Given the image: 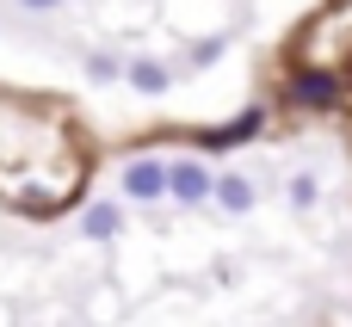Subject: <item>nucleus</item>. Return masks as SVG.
<instances>
[{
  "label": "nucleus",
  "instance_id": "obj_6",
  "mask_svg": "<svg viewBox=\"0 0 352 327\" xmlns=\"http://www.w3.org/2000/svg\"><path fill=\"white\" fill-rule=\"evenodd\" d=\"M124 80H130L142 99H161V93L173 87V68H167V62H155V56H136V62H124Z\"/></svg>",
  "mask_w": 352,
  "mask_h": 327
},
{
  "label": "nucleus",
  "instance_id": "obj_1",
  "mask_svg": "<svg viewBox=\"0 0 352 327\" xmlns=\"http://www.w3.org/2000/svg\"><path fill=\"white\" fill-rule=\"evenodd\" d=\"M340 99H346V80L328 62H303V68L285 74V105L291 111H334Z\"/></svg>",
  "mask_w": 352,
  "mask_h": 327
},
{
  "label": "nucleus",
  "instance_id": "obj_4",
  "mask_svg": "<svg viewBox=\"0 0 352 327\" xmlns=\"http://www.w3.org/2000/svg\"><path fill=\"white\" fill-rule=\"evenodd\" d=\"M167 167H173V161H161V155H130L124 173H118V192H124L130 204H161V198H167Z\"/></svg>",
  "mask_w": 352,
  "mask_h": 327
},
{
  "label": "nucleus",
  "instance_id": "obj_7",
  "mask_svg": "<svg viewBox=\"0 0 352 327\" xmlns=\"http://www.w3.org/2000/svg\"><path fill=\"white\" fill-rule=\"evenodd\" d=\"M118 229H124V210L118 204H105V198L87 204V216H80V235L87 241H118Z\"/></svg>",
  "mask_w": 352,
  "mask_h": 327
},
{
  "label": "nucleus",
  "instance_id": "obj_11",
  "mask_svg": "<svg viewBox=\"0 0 352 327\" xmlns=\"http://www.w3.org/2000/svg\"><path fill=\"white\" fill-rule=\"evenodd\" d=\"M25 12H56V6H68V0H19Z\"/></svg>",
  "mask_w": 352,
  "mask_h": 327
},
{
  "label": "nucleus",
  "instance_id": "obj_10",
  "mask_svg": "<svg viewBox=\"0 0 352 327\" xmlns=\"http://www.w3.org/2000/svg\"><path fill=\"white\" fill-rule=\"evenodd\" d=\"M223 49H229V37H198V43L186 49V62H192V68H210V62H217Z\"/></svg>",
  "mask_w": 352,
  "mask_h": 327
},
{
  "label": "nucleus",
  "instance_id": "obj_8",
  "mask_svg": "<svg viewBox=\"0 0 352 327\" xmlns=\"http://www.w3.org/2000/svg\"><path fill=\"white\" fill-rule=\"evenodd\" d=\"M285 198H291V210H316V204H322V179H316V173H291Z\"/></svg>",
  "mask_w": 352,
  "mask_h": 327
},
{
  "label": "nucleus",
  "instance_id": "obj_9",
  "mask_svg": "<svg viewBox=\"0 0 352 327\" xmlns=\"http://www.w3.org/2000/svg\"><path fill=\"white\" fill-rule=\"evenodd\" d=\"M87 80H93V87L124 80V62H118V56H105V49H93V56H87Z\"/></svg>",
  "mask_w": 352,
  "mask_h": 327
},
{
  "label": "nucleus",
  "instance_id": "obj_2",
  "mask_svg": "<svg viewBox=\"0 0 352 327\" xmlns=\"http://www.w3.org/2000/svg\"><path fill=\"white\" fill-rule=\"evenodd\" d=\"M266 124H272V111H266V105H248V111H235L229 124H217V130H198L192 142H198V155H229V148H241V142L266 136Z\"/></svg>",
  "mask_w": 352,
  "mask_h": 327
},
{
  "label": "nucleus",
  "instance_id": "obj_5",
  "mask_svg": "<svg viewBox=\"0 0 352 327\" xmlns=\"http://www.w3.org/2000/svg\"><path fill=\"white\" fill-rule=\"evenodd\" d=\"M210 204H217V210H229V216H248V210L260 204V185H254L248 173H217V192H210Z\"/></svg>",
  "mask_w": 352,
  "mask_h": 327
},
{
  "label": "nucleus",
  "instance_id": "obj_3",
  "mask_svg": "<svg viewBox=\"0 0 352 327\" xmlns=\"http://www.w3.org/2000/svg\"><path fill=\"white\" fill-rule=\"evenodd\" d=\"M210 192H217V167H210L204 155H179V161L167 167V198H173V204L198 210V204H210Z\"/></svg>",
  "mask_w": 352,
  "mask_h": 327
}]
</instances>
